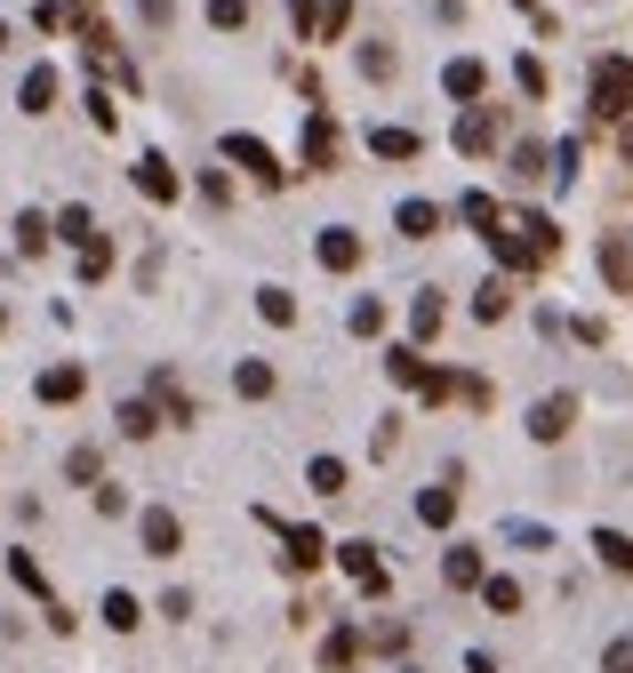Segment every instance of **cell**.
Instances as JSON below:
<instances>
[{
	"instance_id": "cell-55",
	"label": "cell",
	"mask_w": 633,
	"mask_h": 673,
	"mask_svg": "<svg viewBox=\"0 0 633 673\" xmlns=\"http://www.w3.org/2000/svg\"><path fill=\"white\" fill-rule=\"evenodd\" d=\"M521 9H529V17H538V0H521Z\"/></svg>"
},
{
	"instance_id": "cell-30",
	"label": "cell",
	"mask_w": 633,
	"mask_h": 673,
	"mask_svg": "<svg viewBox=\"0 0 633 673\" xmlns=\"http://www.w3.org/2000/svg\"><path fill=\"white\" fill-rule=\"evenodd\" d=\"M602 273H610V289H633V249L618 241V232L602 241Z\"/></svg>"
},
{
	"instance_id": "cell-19",
	"label": "cell",
	"mask_w": 633,
	"mask_h": 673,
	"mask_svg": "<svg viewBox=\"0 0 633 673\" xmlns=\"http://www.w3.org/2000/svg\"><path fill=\"white\" fill-rule=\"evenodd\" d=\"M56 241V217H41V209H17V257H41Z\"/></svg>"
},
{
	"instance_id": "cell-50",
	"label": "cell",
	"mask_w": 633,
	"mask_h": 673,
	"mask_svg": "<svg viewBox=\"0 0 633 673\" xmlns=\"http://www.w3.org/2000/svg\"><path fill=\"white\" fill-rule=\"evenodd\" d=\"M137 17H145L153 32H169V17H177V0H137Z\"/></svg>"
},
{
	"instance_id": "cell-12",
	"label": "cell",
	"mask_w": 633,
	"mask_h": 673,
	"mask_svg": "<svg viewBox=\"0 0 633 673\" xmlns=\"http://www.w3.org/2000/svg\"><path fill=\"white\" fill-rule=\"evenodd\" d=\"M137 193H145V200H177V193H185L177 161H169V153H137Z\"/></svg>"
},
{
	"instance_id": "cell-15",
	"label": "cell",
	"mask_w": 633,
	"mask_h": 673,
	"mask_svg": "<svg viewBox=\"0 0 633 673\" xmlns=\"http://www.w3.org/2000/svg\"><path fill=\"white\" fill-rule=\"evenodd\" d=\"M17 105H24V113H32V121H41V113H49V105H56V64H32V73H24V81H17Z\"/></svg>"
},
{
	"instance_id": "cell-34",
	"label": "cell",
	"mask_w": 633,
	"mask_h": 673,
	"mask_svg": "<svg viewBox=\"0 0 633 673\" xmlns=\"http://www.w3.org/2000/svg\"><path fill=\"white\" fill-rule=\"evenodd\" d=\"M370 650L402 658V650H409V625H402V618H377V625H370Z\"/></svg>"
},
{
	"instance_id": "cell-46",
	"label": "cell",
	"mask_w": 633,
	"mask_h": 673,
	"mask_svg": "<svg viewBox=\"0 0 633 673\" xmlns=\"http://www.w3.org/2000/svg\"><path fill=\"white\" fill-rule=\"evenodd\" d=\"M89 505H96V514H105V521H121V514H128V489H113V482H96V489H89Z\"/></svg>"
},
{
	"instance_id": "cell-36",
	"label": "cell",
	"mask_w": 633,
	"mask_h": 673,
	"mask_svg": "<svg viewBox=\"0 0 633 673\" xmlns=\"http://www.w3.org/2000/svg\"><path fill=\"white\" fill-rule=\"evenodd\" d=\"M345 329H353V336H377V329H385V306H377V297H353Z\"/></svg>"
},
{
	"instance_id": "cell-5",
	"label": "cell",
	"mask_w": 633,
	"mask_h": 673,
	"mask_svg": "<svg viewBox=\"0 0 633 673\" xmlns=\"http://www.w3.org/2000/svg\"><path fill=\"white\" fill-rule=\"evenodd\" d=\"M338 561H345V578H353V593H393V569L377 561V546H338Z\"/></svg>"
},
{
	"instance_id": "cell-10",
	"label": "cell",
	"mask_w": 633,
	"mask_h": 673,
	"mask_svg": "<svg viewBox=\"0 0 633 673\" xmlns=\"http://www.w3.org/2000/svg\"><path fill=\"white\" fill-rule=\"evenodd\" d=\"M321 561H329L321 529H281V569H289V578H305V569H321Z\"/></svg>"
},
{
	"instance_id": "cell-22",
	"label": "cell",
	"mask_w": 633,
	"mask_h": 673,
	"mask_svg": "<svg viewBox=\"0 0 633 673\" xmlns=\"http://www.w3.org/2000/svg\"><path fill=\"white\" fill-rule=\"evenodd\" d=\"M385 377H393V385H409V393H417V385H425V377H433V361H417V345H393V353H385Z\"/></svg>"
},
{
	"instance_id": "cell-38",
	"label": "cell",
	"mask_w": 633,
	"mask_h": 673,
	"mask_svg": "<svg viewBox=\"0 0 633 673\" xmlns=\"http://www.w3.org/2000/svg\"><path fill=\"white\" fill-rule=\"evenodd\" d=\"M353 32V0H321V41H345Z\"/></svg>"
},
{
	"instance_id": "cell-11",
	"label": "cell",
	"mask_w": 633,
	"mask_h": 673,
	"mask_svg": "<svg viewBox=\"0 0 633 673\" xmlns=\"http://www.w3.org/2000/svg\"><path fill=\"white\" fill-rule=\"evenodd\" d=\"M457 153H465V161L497 153V113H489V105H465V113H457Z\"/></svg>"
},
{
	"instance_id": "cell-23",
	"label": "cell",
	"mask_w": 633,
	"mask_h": 673,
	"mask_svg": "<svg viewBox=\"0 0 633 673\" xmlns=\"http://www.w3.org/2000/svg\"><path fill=\"white\" fill-rule=\"evenodd\" d=\"M417 521H425V529H449V521H457V489H449V482H442V489H417Z\"/></svg>"
},
{
	"instance_id": "cell-52",
	"label": "cell",
	"mask_w": 633,
	"mask_h": 673,
	"mask_svg": "<svg viewBox=\"0 0 633 673\" xmlns=\"http://www.w3.org/2000/svg\"><path fill=\"white\" fill-rule=\"evenodd\" d=\"M602 673H633V642H610L602 650Z\"/></svg>"
},
{
	"instance_id": "cell-13",
	"label": "cell",
	"mask_w": 633,
	"mask_h": 673,
	"mask_svg": "<svg viewBox=\"0 0 633 673\" xmlns=\"http://www.w3.org/2000/svg\"><path fill=\"white\" fill-rule=\"evenodd\" d=\"M442 89L457 96V105H481V89H489V64H481V56H449V64H442Z\"/></svg>"
},
{
	"instance_id": "cell-7",
	"label": "cell",
	"mask_w": 633,
	"mask_h": 673,
	"mask_svg": "<svg viewBox=\"0 0 633 673\" xmlns=\"http://www.w3.org/2000/svg\"><path fill=\"white\" fill-rule=\"evenodd\" d=\"M313 257H321V273H353V265H361V232L353 225H321Z\"/></svg>"
},
{
	"instance_id": "cell-8",
	"label": "cell",
	"mask_w": 633,
	"mask_h": 673,
	"mask_svg": "<svg viewBox=\"0 0 633 673\" xmlns=\"http://www.w3.org/2000/svg\"><path fill=\"white\" fill-rule=\"evenodd\" d=\"M32 393H41L49 410H64V401L89 393V369H81V361H56V369H41V377H32Z\"/></svg>"
},
{
	"instance_id": "cell-54",
	"label": "cell",
	"mask_w": 633,
	"mask_h": 673,
	"mask_svg": "<svg viewBox=\"0 0 633 673\" xmlns=\"http://www.w3.org/2000/svg\"><path fill=\"white\" fill-rule=\"evenodd\" d=\"M0 49H17V32H9V24H0Z\"/></svg>"
},
{
	"instance_id": "cell-28",
	"label": "cell",
	"mask_w": 633,
	"mask_h": 673,
	"mask_svg": "<svg viewBox=\"0 0 633 673\" xmlns=\"http://www.w3.org/2000/svg\"><path fill=\"white\" fill-rule=\"evenodd\" d=\"M305 482H313V497H345V482H353V474H345L338 457H313V465H305Z\"/></svg>"
},
{
	"instance_id": "cell-44",
	"label": "cell",
	"mask_w": 633,
	"mask_h": 673,
	"mask_svg": "<svg viewBox=\"0 0 633 673\" xmlns=\"http://www.w3.org/2000/svg\"><path fill=\"white\" fill-rule=\"evenodd\" d=\"M113 273V241H96V249H81V281L96 289V281H105Z\"/></svg>"
},
{
	"instance_id": "cell-18",
	"label": "cell",
	"mask_w": 633,
	"mask_h": 673,
	"mask_svg": "<svg viewBox=\"0 0 633 673\" xmlns=\"http://www.w3.org/2000/svg\"><path fill=\"white\" fill-rule=\"evenodd\" d=\"M113 425L128 433V442H153V433H160V401H121Z\"/></svg>"
},
{
	"instance_id": "cell-31",
	"label": "cell",
	"mask_w": 633,
	"mask_h": 673,
	"mask_svg": "<svg viewBox=\"0 0 633 673\" xmlns=\"http://www.w3.org/2000/svg\"><path fill=\"white\" fill-rule=\"evenodd\" d=\"M232 385H241V401H273V369H264V361H241V369H232Z\"/></svg>"
},
{
	"instance_id": "cell-49",
	"label": "cell",
	"mask_w": 633,
	"mask_h": 673,
	"mask_svg": "<svg viewBox=\"0 0 633 673\" xmlns=\"http://www.w3.org/2000/svg\"><path fill=\"white\" fill-rule=\"evenodd\" d=\"M457 401H465V410H489L497 393H489V377H457Z\"/></svg>"
},
{
	"instance_id": "cell-56",
	"label": "cell",
	"mask_w": 633,
	"mask_h": 673,
	"mask_svg": "<svg viewBox=\"0 0 633 673\" xmlns=\"http://www.w3.org/2000/svg\"><path fill=\"white\" fill-rule=\"evenodd\" d=\"M0 329H9V313H0Z\"/></svg>"
},
{
	"instance_id": "cell-14",
	"label": "cell",
	"mask_w": 633,
	"mask_h": 673,
	"mask_svg": "<svg viewBox=\"0 0 633 673\" xmlns=\"http://www.w3.org/2000/svg\"><path fill=\"white\" fill-rule=\"evenodd\" d=\"M442 578H449L457 593H481V586H489V569H481V546H449V553H442Z\"/></svg>"
},
{
	"instance_id": "cell-40",
	"label": "cell",
	"mask_w": 633,
	"mask_h": 673,
	"mask_svg": "<svg viewBox=\"0 0 633 673\" xmlns=\"http://www.w3.org/2000/svg\"><path fill=\"white\" fill-rule=\"evenodd\" d=\"M506 537H513V546H529V553H553V529H546V521H506Z\"/></svg>"
},
{
	"instance_id": "cell-17",
	"label": "cell",
	"mask_w": 633,
	"mask_h": 673,
	"mask_svg": "<svg viewBox=\"0 0 633 673\" xmlns=\"http://www.w3.org/2000/svg\"><path fill=\"white\" fill-rule=\"evenodd\" d=\"M56 241H73V249H96L105 232H96V217L81 209V200H64V209H56Z\"/></svg>"
},
{
	"instance_id": "cell-16",
	"label": "cell",
	"mask_w": 633,
	"mask_h": 673,
	"mask_svg": "<svg viewBox=\"0 0 633 673\" xmlns=\"http://www.w3.org/2000/svg\"><path fill=\"white\" fill-rule=\"evenodd\" d=\"M506 313H513V273H489L474 289V321H506Z\"/></svg>"
},
{
	"instance_id": "cell-3",
	"label": "cell",
	"mask_w": 633,
	"mask_h": 673,
	"mask_svg": "<svg viewBox=\"0 0 633 673\" xmlns=\"http://www.w3.org/2000/svg\"><path fill=\"white\" fill-rule=\"evenodd\" d=\"M225 161H232V168H249V177H257L264 193H281V185H289V168H281V153L264 145V137H249V128H232V137H225Z\"/></svg>"
},
{
	"instance_id": "cell-25",
	"label": "cell",
	"mask_w": 633,
	"mask_h": 673,
	"mask_svg": "<svg viewBox=\"0 0 633 673\" xmlns=\"http://www.w3.org/2000/svg\"><path fill=\"white\" fill-rule=\"evenodd\" d=\"M457 217H465V225H474V232H481V241H489V232H497V225H506V209H497V200H489V193H465V200H457Z\"/></svg>"
},
{
	"instance_id": "cell-33",
	"label": "cell",
	"mask_w": 633,
	"mask_h": 673,
	"mask_svg": "<svg viewBox=\"0 0 633 673\" xmlns=\"http://www.w3.org/2000/svg\"><path fill=\"white\" fill-rule=\"evenodd\" d=\"M513 89L529 96V105H538V96L553 89V73H546V64H538V56H521V64H513Z\"/></svg>"
},
{
	"instance_id": "cell-48",
	"label": "cell",
	"mask_w": 633,
	"mask_h": 673,
	"mask_svg": "<svg viewBox=\"0 0 633 673\" xmlns=\"http://www.w3.org/2000/svg\"><path fill=\"white\" fill-rule=\"evenodd\" d=\"M201 200H209V209H225V200H232V177H225V168H201Z\"/></svg>"
},
{
	"instance_id": "cell-32",
	"label": "cell",
	"mask_w": 633,
	"mask_h": 673,
	"mask_svg": "<svg viewBox=\"0 0 633 673\" xmlns=\"http://www.w3.org/2000/svg\"><path fill=\"white\" fill-rule=\"evenodd\" d=\"M281 9H289V32H297V41H321V0H281Z\"/></svg>"
},
{
	"instance_id": "cell-26",
	"label": "cell",
	"mask_w": 633,
	"mask_h": 673,
	"mask_svg": "<svg viewBox=\"0 0 633 673\" xmlns=\"http://www.w3.org/2000/svg\"><path fill=\"white\" fill-rule=\"evenodd\" d=\"M96 618H105L113 633H137V625H145V610H137V593H121V586L105 593V610H96Z\"/></svg>"
},
{
	"instance_id": "cell-27",
	"label": "cell",
	"mask_w": 633,
	"mask_h": 673,
	"mask_svg": "<svg viewBox=\"0 0 633 673\" xmlns=\"http://www.w3.org/2000/svg\"><path fill=\"white\" fill-rule=\"evenodd\" d=\"M257 313L273 321V329H289V321H297V297H289L281 281H264V289H257Z\"/></svg>"
},
{
	"instance_id": "cell-43",
	"label": "cell",
	"mask_w": 633,
	"mask_h": 673,
	"mask_svg": "<svg viewBox=\"0 0 633 673\" xmlns=\"http://www.w3.org/2000/svg\"><path fill=\"white\" fill-rule=\"evenodd\" d=\"M546 161H553V153H546L538 137H529V145H513V177H546Z\"/></svg>"
},
{
	"instance_id": "cell-21",
	"label": "cell",
	"mask_w": 633,
	"mask_h": 673,
	"mask_svg": "<svg viewBox=\"0 0 633 673\" xmlns=\"http://www.w3.org/2000/svg\"><path fill=\"white\" fill-rule=\"evenodd\" d=\"M393 225H402L409 241H433V232H442V209H433V200H402V209H393Z\"/></svg>"
},
{
	"instance_id": "cell-4",
	"label": "cell",
	"mask_w": 633,
	"mask_h": 673,
	"mask_svg": "<svg viewBox=\"0 0 633 673\" xmlns=\"http://www.w3.org/2000/svg\"><path fill=\"white\" fill-rule=\"evenodd\" d=\"M338 153H345L338 121H329V105H313V113H305V177H329V168H338Z\"/></svg>"
},
{
	"instance_id": "cell-42",
	"label": "cell",
	"mask_w": 633,
	"mask_h": 673,
	"mask_svg": "<svg viewBox=\"0 0 633 673\" xmlns=\"http://www.w3.org/2000/svg\"><path fill=\"white\" fill-rule=\"evenodd\" d=\"M89 128H96V137H113V128H121V113H113L105 89H89Z\"/></svg>"
},
{
	"instance_id": "cell-2",
	"label": "cell",
	"mask_w": 633,
	"mask_h": 673,
	"mask_svg": "<svg viewBox=\"0 0 633 673\" xmlns=\"http://www.w3.org/2000/svg\"><path fill=\"white\" fill-rule=\"evenodd\" d=\"M585 105H593V121H610V128L633 121V56H593Z\"/></svg>"
},
{
	"instance_id": "cell-41",
	"label": "cell",
	"mask_w": 633,
	"mask_h": 673,
	"mask_svg": "<svg viewBox=\"0 0 633 673\" xmlns=\"http://www.w3.org/2000/svg\"><path fill=\"white\" fill-rule=\"evenodd\" d=\"M481 601H489L497 618H513V610H521V586H513V578H489V586H481Z\"/></svg>"
},
{
	"instance_id": "cell-20",
	"label": "cell",
	"mask_w": 633,
	"mask_h": 673,
	"mask_svg": "<svg viewBox=\"0 0 633 673\" xmlns=\"http://www.w3.org/2000/svg\"><path fill=\"white\" fill-rule=\"evenodd\" d=\"M370 153H377V161H417L425 137H417V128H370Z\"/></svg>"
},
{
	"instance_id": "cell-45",
	"label": "cell",
	"mask_w": 633,
	"mask_h": 673,
	"mask_svg": "<svg viewBox=\"0 0 633 673\" xmlns=\"http://www.w3.org/2000/svg\"><path fill=\"white\" fill-rule=\"evenodd\" d=\"M209 24L217 32H241L249 24V0H209Z\"/></svg>"
},
{
	"instance_id": "cell-24",
	"label": "cell",
	"mask_w": 633,
	"mask_h": 673,
	"mask_svg": "<svg viewBox=\"0 0 633 673\" xmlns=\"http://www.w3.org/2000/svg\"><path fill=\"white\" fill-rule=\"evenodd\" d=\"M593 553H602V569L633 578V537H625V529H593Z\"/></svg>"
},
{
	"instance_id": "cell-47",
	"label": "cell",
	"mask_w": 633,
	"mask_h": 673,
	"mask_svg": "<svg viewBox=\"0 0 633 673\" xmlns=\"http://www.w3.org/2000/svg\"><path fill=\"white\" fill-rule=\"evenodd\" d=\"M361 73H370V81H393V49L370 41V49H361Z\"/></svg>"
},
{
	"instance_id": "cell-39",
	"label": "cell",
	"mask_w": 633,
	"mask_h": 673,
	"mask_svg": "<svg viewBox=\"0 0 633 673\" xmlns=\"http://www.w3.org/2000/svg\"><path fill=\"white\" fill-rule=\"evenodd\" d=\"M64 474H73L81 489H96V482H105V457H96V449H73V457H64Z\"/></svg>"
},
{
	"instance_id": "cell-35",
	"label": "cell",
	"mask_w": 633,
	"mask_h": 673,
	"mask_svg": "<svg viewBox=\"0 0 633 673\" xmlns=\"http://www.w3.org/2000/svg\"><path fill=\"white\" fill-rule=\"evenodd\" d=\"M409 329H417V336L442 329V297H433V289H417V297H409Z\"/></svg>"
},
{
	"instance_id": "cell-6",
	"label": "cell",
	"mask_w": 633,
	"mask_h": 673,
	"mask_svg": "<svg viewBox=\"0 0 633 673\" xmlns=\"http://www.w3.org/2000/svg\"><path fill=\"white\" fill-rule=\"evenodd\" d=\"M570 425H578V393H546L538 410H529V442H561Z\"/></svg>"
},
{
	"instance_id": "cell-9",
	"label": "cell",
	"mask_w": 633,
	"mask_h": 673,
	"mask_svg": "<svg viewBox=\"0 0 633 673\" xmlns=\"http://www.w3.org/2000/svg\"><path fill=\"white\" fill-rule=\"evenodd\" d=\"M137 537H145V553H153V561H169V553L185 546V521L169 514V505H153V514H137Z\"/></svg>"
},
{
	"instance_id": "cell-29",
	"label": "cell",
	"mask_w": 633,
	"mask_h": 673,
	"mask_svg": "<svg viewBox=\"0 0 633 673\" xmlns=\"http://www.w3.org/2000/svg\"><path fill=\"white\" fill-rule=\"evenodd\" d=\"M353 658H361V633H353V625H338V633L321 642V665H329V673H345Z\"/></svg>"
},
{
	"instance_id": "cell-51",
	"label": "cell",
	"mask_w": 633,
	"mask_h": 673,
	"mask_svg": "<svg viewBox=\"0 0 633 673\" xmlns=\"http://www.w3.org/2000/svg\"><path fill=\"white\" fill-rule=\"evenodd\" d=\"M32 32H64V9H56V0H32Z\"/></svg>"
},
{
	"instance_id": "cell-1",
	"label": "cell",
	"mask_w": 633,
	"mask_h": 673,
	"mask_svg": "<svg viewBox=\"0 0 633 673\" xmlns=\"http://www.w3.org/2000/svg\"><path fill=\"white\" fill-rule=\"evenodd\" d=\"M489 257H497V273H538V265L561 257V232H553V217L521 209V217H506L489 232Z\"/></svg>"
},
{
	"instance_id": "cell-53",
	"label": "cell",
	"mask_w": 633,
	"mask_h": 673,
	"mask_svg": "<svg viewBox=\"0 0 633 673\" xmlns=\"http://www.w3.org/2000/svg\"><path fill=\"white\" fill-rule=\"evenodd\" d=\"M618 153H625V168H633V121H625V128H618Z\"/></svg>"
},
{
	"instance_id": "cell-37",
	"label": "cell",
	"mask_w": 633,
	"mask_h": 673,
	"mask_svg": "<svg viewBox=\"0 0 633 673\" xmlns=\"http://www.w3.org/2000/svg\"><path fill=\"white\" fill-rule=\"evenodd\" d=\"M9 578H17V586H24V593H41V601H49V578H41V561H32V553H24V546H17V553H9Z\"/></svg>"
}]
</instances>
